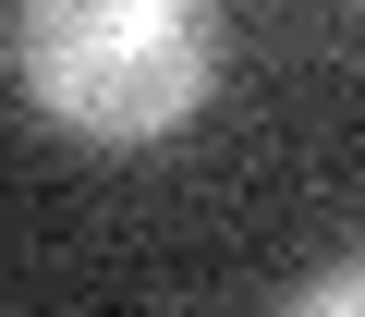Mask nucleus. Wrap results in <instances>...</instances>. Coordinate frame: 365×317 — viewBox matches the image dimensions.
Returning a JSON list of instances; mask_svg holds the SVG:
<instances>
[{"label":"nucleus","instance_id":"nucleus-1","mask_svg":"<svg viewBox=\"0 0 365 317\" xmlns=\"http://www.w3.org/2000/svg\"><path fill=\"white\" fill-rule=\"evenodd\" d=\"M13 86L86 134V146H146L195 122L220 86V0H0Z\"/></svg>","mask_w":365,"mask_h":317},{"label":"nucleus","instance_id":"nucleus-2","mask_svg":"<svg viewBox=\"0 0 365 317\" xmlns=\"http://www.w3.org/2000/svg\"><path fill=\"white\" fill-rule=\"evenodd\" d=\"M280 317H365V256H341V268H317Z\"/></svg>","mask_w":365,"mask_h":317}]
</instances>
